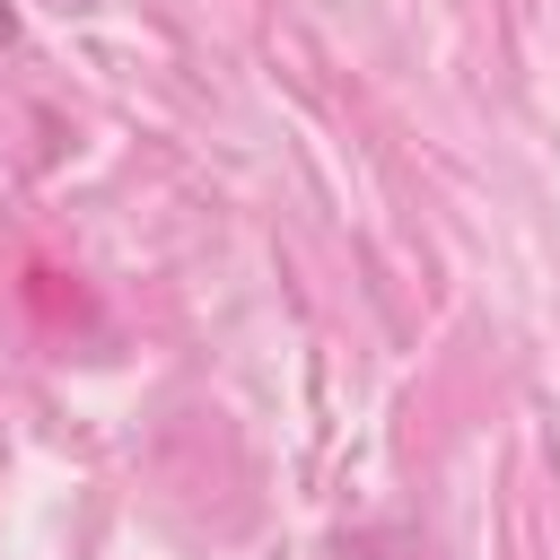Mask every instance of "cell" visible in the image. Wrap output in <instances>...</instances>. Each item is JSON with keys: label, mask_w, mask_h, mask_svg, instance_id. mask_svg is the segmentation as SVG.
I'll use <instances>...</instances> for the list:
<instances>
[{"label": "cell", "mask_w": 560, "mask_h": 560, "mask_svg": "<svg viewBox=\"0 0 560 560\" xmlns=\"http://www.w3.org/2000/svg\"><path fill=\"white\" fill-rule=\"evenodd\" d=\"M0 44H18V9L9 0H0Z\"/></svg>", "instance_id": "6da1fadb"}]
</instances>
